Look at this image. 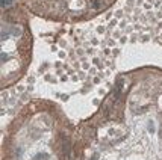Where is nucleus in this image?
Wrapping results in <instances>:
<instances>
[{
  "label": "nucleus",
  "instance_id": "2",
  "mask_svg": "<svg viewBox=\"0 0 162 160\" xmlns=\"http://www.w3.org/2000/svg\"><path fill=\"white\" fill-rule=\"evenodd\" d=\"M91 3H92V8H96V9H97L99 6H102V2H100V0H92Z\"/></svg>",
  "mask_w": 162,
  "mask_h": 160
},
{
  "label": "nucleus",
  "instance_id": "3",
  "mask_svg": "<svg viewBox=\"0 0 162 160\" xmlns=\"http://www.w3.org/2000/svg\"><path fill=\"white\" fill-rule=\"evenodd\" d=\"M11 2H12V0H2V5H3V6H6V5H9Z\"/></svg>",
  "mask_w": 162,
  "mask_h": 160
},
{
  "label": "nucleus",
  "instance_id": "1",
  "mask_svg": "<svg viewBox=\"0 0 162 160\" xmlns=\"http://www.w3.org/2000/svg\"><path fill=\"white\" fill-rule=\"evenodd\" d=\"M62 150H64V154L68 157L70 156V141L68 139H64V144H62Z\"/></svg>",
  "mask_w": 162,
  "mask_h": 160
}]
</instances>
